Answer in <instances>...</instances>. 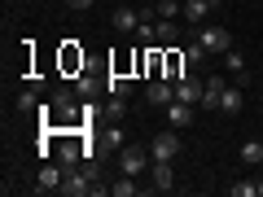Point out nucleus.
Wrapping results in <instances>:
<instances>
[{"label":"nucleus","instance_id":"obj_7","mask_svg":"<svg viewBox=\"0 0 263 197\" xmlns=\"http://www.w3.org/2000/svg\"><path fill=\"white\" fill-rule=\"evenodd\" d=\"M246 105V84H228L224 96H219V114H228V119H237Z\"/></svg>","mask_w":263,"mask_h":197},{"label":"nucleus","instance_id":"obj_3","mask_svg":"<svg viewBox=\"0 0 263 197\" xmlns=\"http://www.w3.org/2000/svg\"><path fill=\"white\" fill-rule=\"evenodd\" d=\"M149 145H145V149H136V145H127V149H123L119 153V171H123V175H141V171L145 167H149Z\"/></svg>","mask_w":263,"mask_h":197},{"label":"nucleus","instance_id":"obj_1","mask_svg":"<svg viewBox=\"0 0 263 197\" xmlns=\"http://www.w3.org/2000/svg\"><path fill=\"white\" fill-rule=\"evenodd\" d=\"M193 40L206 48L211 57H224L228 48H233V31L228 27H193Z\"/></svg>","mask_w":263,"mask_h":197},{"label":"nucleus","instance_id":"obj_24","mask_svg":"<svg viewBox=\"0 0 263 197\" xmlns=\"http://www.w3.org/2000/svg\"><path fill=\"white\" fill-rule=\"evenodd\" d=\"M79 153H84V149H79L75 141H66V145H62V167H75V162H79Z\"/></svg>","mask_w":263,"mask_h":197},{"label":"nucleus","instance_id":"obj_10","mask_svg":"<svg viewBox=\"0 0 263 197\" xmlns=\"http://www.w3.org/2000/svg\"><path fill=\"white\" fill-rule=\"evenodd\" d=\"M224 79L219 75H206V88H202V110H219V96H224Z\"/></svg>","mask_w":263,"mask_h":197},{"label":"nucleus","instance_id":"obj_15","mask_svg":"<svg viewBox=\"0 0 263 197\" xmlns=\"http://www.w3.org/2000/svg\"><path fill=\"white\" fill-rule=\"evenodd\" d=\"M224 66H228V75H233L237 84H250V75H246V57L237 53V48H228V53H224Z\"/></svg>","mask_w":263,"mask_h":197},{"label":"nucleus","instance_id":"obj_28","mask_svg":"<svg viewBox=\"0 0 263 197\" xmlns=\"http://www.w3.org/2000/svg\"><path fill=\"white\" fill-rule=\"evenodd\" d=\"M70 9H92V0H66Z\"/></svg>","mask_w":263,"mask_h":197},{"label":"nucleus","instance_id":"obj_9","mask_svg":"<svg viewBox=\"0 0 263 197\" xmlns=\"http://www.w3.org/2000/svg\"><path fill=\"white\" fill-rule=\"evenodd\" d=\"M162 114H167V123H171L176 131H184L189 123H193V105H189V101H171Z\"/></svg>","mask_w":263,"mask_h":197},{"label":"nucleus","instance_id":"obj_4","mask_svg":"<svg viewBox=\"0 0 263 197\" xmlns=\"http://www.w3.org/2000/svg\"><path fill=\"white\" fill-rule=\"evenodd\" d=\"M66 171L70 167H62V162H48V167H40V175H35V193H62V180H66Z\"/></svg>","mask_w":263,"mask_h":197},{"label":"nucleus","instance_id":"obj_5","mask_svg":"<svg viewBox=\"0 0 263 197\" xmlns=\"http://www.w3.org/2000/svg\"><path fill=\"white\" fill-rule=\"evenodd\" d=\"M145 101L158 105V110H167V105L176 101V79H154V84L145 88Z\"/></svg>","mask_w":263,"mask_h":197},{"label":"nucleus","instance_id":"obj_18","mask_svg":"<svg viewBox=\"0 0 263 197\" xmlns=\"http://www.w3.org/2000/svg\"><path fill=\"white\" fill-rule=\"evenodd\" d=\"M105 92H110V96H123V101H127V96H132V79L110 75V79H105Z\"/></svg>","mask_w":263,"mask_h":197},{"label":"nucleus","instance_id":"obj_11","mask_svg":"<svg viewBox=\"0 0 263 197\" xmlns=\"http://www.w3.org/2000/svg\"><path fill=\"white\" fill-rule=\"evenodd\" d=\"M184 22L189 27H206V13H211V0H184Z\"/></svg>","mask_w":263,"mask_h":197},{"label":"nucleus","instance_id":"obj_21","mask_svg":"<svg viewBox=\"0 0 263 197\" xmlns=\"http://www.w3.org/2000/svg\"><path fill=\"white\" fill-rule=\"evenodd\" d=\"M110 193L114 197H136V193H141V188H136V175H123L119 184H110Z\"/></svg>","mask_w":263,"mask_h":197},{"label":"nucleus","instance_id":"obj_12","mask_svg":"<svg viewBox=\"0 0 263 197\" xmlns=\"http://www.w3.org/2000/svg\"><path fill=\"white\" fill-rule=\"evenodd\" d=\"M136 27H141V13L127 9V5H119V9H114V31H123V35H136Z\"/></svg>","mask_w":263,"mask_h":197},{"label":"nucleus","instance_id":"obj_17","mask_svg":"<svg viewBox=\"0 0 263 197\" xmlns=\"http://www.w3.org/2000/svg\"><path fill=\"white\" fill-rule=\"evenodd\" d=\"M136 40H141V44H158V35H154V13H149V9L141 13V27H136Z\"/></svg>","mask_w":263,"mask_h":197},{"label":"nucleus","instance_id":"obj_29","mask_svg":"<svg viewBox=\"0 0 263 197\" xmlns=\"http://www.w3.org/2000/svg\"><path fill=\"white\" fill-rule=\"evenodd\" d=\"M211 5H219V0H211Z\"/></svg>","mask_w":263,"mask_h":197},{"label":"nucleus","instance_id":"obj_14","mask_svg":"<svg viewBox=\"0 0 263 197\" xmlns=\"http://www.w3.org/2000/svg\"><path fill=\"white\" fill-rule=\"evenodd\" d=\"M154 35H158V44H180L176 18H154Z\"/></svg>","mask_w":263,"mask_h":197},{"label":"nucleus","instance_id":"obj_25","mask_svg":"<svg viewBox=\"0 0 263 197\" xmlns=\"http://www.w3.org/2000/svg\"><path fill=\"white\" fill-rule=\"evenodd\" d=\"M105 145H110V149H123V127H119V123L105 127Z\"/></svg>","mask_w":263,"mask_h":197},{"label":"nucleus","instance_id":"obj_16","mask_svg":"<svg viewBox=\"0 0 263 197\" xmlns=\"http://www.w3.org/2000/svg\"><path fill=\"white\" fill-rule=\"evenodd\" d=\"M241 162H246V167H259V162H263V136L241 145Z\"/></svg>","mask_w":263,"mask_h":197},{"label":"nucleus","instance_id":"obj_22","mask_svg":"<svg viewBox=\"0 0 263 197\" xmlns=\"http://www.w3.org/2000/svg\"><path fill=\"white\" fill-rule=\"evenodd\" d=\"M180 9H184L180 0H158L154 5V18H180Z\"/></svg>","mask_w":263,"mask_h":197},{"label":"nucleus","instance_id":"obj_6","mask_svg":"<svg viewBox=\"0 0 263 197\" xmlns=\"http://www.w3.org/2000/svg\"><path fill=\"white\" fill-rule=\"evenodd\" d=\"M202 88H206V79H197V75H184V79H176V101L202 105Z\"/></svg>","mask_w":263,"mask_h":197},{"label":"nucleus","instance_id":"obj_27","mask_svg":"<svg viewBox=\"0 0 263 197\" xmlns=\"http://www.w3.org/2000/svg\"><path fill=\"white\" fill-rule=\"evenodd\" d=\"M180 66H184V53H171V57H167V75H171V79L180 75Z\"/></svg>","mask_w":263,"mask_h":197},{"label":"nucleus","instance_id":"obj_26","mask_svg":"<svg viewBox=\"0 0 263 197\" xmlns=\"http://www.w3.org/2000/svg\"><path fill=\"white\" fill-rule=\"evenodd\" d=\"M75 88H79V96H92V92H97V79H92V75H79Z\"/></svg>","mask_w":263,"mask_h":197},{"label":"nucleus","instance_id":"obj_23","mask_svg":"<svg viewBox=\"0 0 263 197\" xmlns=\"http://www.w3.org/2000/svg\"><path fill=\"white\" fill-rule=\"evenodd\" d=\"M53 105H57V114H75V92H66V88H62V92L53 96Z\"/></svg>","mask_w":263,"mask_h":197},{"label":"nucleus","instance_id":"obj_20","mask_svg":"<svg viewBox=\"0 0 263 197\" xmlns=\"http://www.w3.org/2000/svg\"><path fill=\"white\" fill-rule=\"evenodd\" d=\"M18 110H22V114H35V110H40V88H35V84L18 96Z\"/></svg>","mask_w":263,"mask_h":197},{"label":"nucleus","instance_id":"obj_19","mask_svg":"<svg viewBox=\"0 0 263 197\" xmlns=\"http://www.w3.org/2000/svg\"><path fill=\"white\" fill-rule=\"evenodd\" d=\"M228 197H259V180H237V184H228Z\"/></svg>","mask_w":263,"mask_h":197},{"label":"nucleus","instance_id":"obj_13","mask_svg":"<svg viewBox=\"0 0 263 197\" xmlns=\"http://www.w3.org/2000/svg\"><path fill=\"white\" fill-rule=\"evenodd\" d=\"M206 48L197 44V40H184V70H202V66H206Z\"/></svg>","mask_w":263,"mask_h":197},{"label":"nucleus","instance_id":"obj_30","mask_svg":"<svg viewBox=\"0 0 263 197\" xmlns=\"http://www.w3.org/2000/svg\"><path fill=\"white\" fill-rule=\"evenodd\" d=\"M259 123H263V114H259Z\"/></svg>","mask_w":263,"mask_h":197},{"label":"nucleus","instance_id":"obj_8","mask_svg":"<svg viewBox=\"0 0 263 197\" xmlns=\"http://www.w3.org/2000/svg\"><path fill=\"white\" fill-rule=\"evenodd\" d=\"M149 184L158 188V193H171V188H176V171H171V162H149Z\"/></svg>","mask_w":263,"mask_h":197},{"label":"nucleus","instance_id":"obj_2","mask_svg":"<svg viewBox=\"0 0 263 197\" xmlns=\"http://www.w3.org/2000/svg\"><path fill=\"white\" fill-rule=\"evenodd\" d=\"M180 149H184V141H180V131H176V127L158 131V136L149 141V158H154V162H176Z\"/></svg>","mask_w":263,"mask_h":197}]
</instances>
